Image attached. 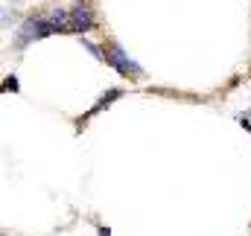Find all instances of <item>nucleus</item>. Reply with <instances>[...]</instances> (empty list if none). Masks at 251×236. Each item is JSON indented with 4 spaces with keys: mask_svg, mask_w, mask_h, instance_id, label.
Wrapping results in <instances>:
<instances>
[{
    "mask_svg": "<svg viewBox=\"0 0 251 236\" xmlns=\"http://www.w3.org/2000/svg\"><path fill=\"white\" fill-rule=\"evenodd\" d=\"M67 24H70V12L67 9H50V12H41L35 18H29L21 32H18V47H26L38 38H47V35H56V32H67Z\"/></svg>",
    "mask_w": 251,
    "mask_h": 236,
    "instance_id": "1",
    "label": "nucleus"
},
{
    "mask_svg": "<svg viewBox=\"0 0 251 236\" xmlns=\"http://www.w3.org/2000/svg\"><path fill=\"white\" fill-rule=\"evenodd\" d=\"M105 61H108L114 70H120L123 76H131V79H140V76H143L140 64H134V61L128 59L120 44H108V50H105Z\"/></svg>",
    "mask_w": 251,
    "mask_h": 236,
    "instance_id": "2",
    "label": "nucleus"
},
{
    "mask_svg": "<svg viewBox=\"0 0 251 236\" xmlns=\"http://www.w3.org/2000/svg\"><path fill=\"white\" fill-rule=\"evenodd\" d=\"M94 29V15H91V6L88 3H76L70 9V24H67V32H88Z\"/></svg>",
    "mask_w": 251,
    "mask_h": 236,
    "instance_id": "3",
    "label": "nucleus"
},
{
    "mask_svg": "<svg viewBox=\"0 0 251 236\" xmlns=\"http://www.w3.org/2000/svg\"><path fill=\"white\" fill-rule=\"evenodd\" d=\"M120 94H123V91H117V88H114V91H105V94H102V99H100V102H97V105L91 108V114H97V111H102L105 105H111V102H114V99H117ZM91 114H88V117H91Z\"/></svg>",
    "mask_w": 251,
    "mask_h": 236,
    "instance_id": "4",
    "label": "nucleus"
},
{
    "mask_svg": "<svg viewBox=\"0 0 251 236\" xmlns=\"http://www.w3.org/2000/svg\"><path fill=\"white\" fill-rule=\"evenodd\" d=\"M6 88H12V91H18V79L12 76V79H6Z\"/></svg>",
    "mask_w": 251,
    "mask_h": 236,
    "instance_id": "5",
    "label": "nucleus"
}]
</instances>
